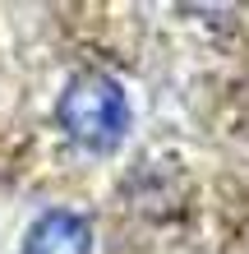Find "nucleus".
<instances>
[{
    "label": "nucleus",
    "instance_id": "2",
    "mask_svg": "<svg viewBox=\"0 0 249 254\" xmlns=\"http://www.w3.org/2000/svg\"><path fill=\"white\" fill-rule=\"evenodd\" d=\"M19 254H93V222L74 208H51L28 227Z\"/></svg>",
    "mask_w": 249,
    "mask_h": 254
},
{
    "label": "nucleus",
    "instance_id": "1",
    "mask_svg": "<svg viewBox=\"0 0 249 254\" xmlns=\"http://www.w3.org/2000/svg\"><path fill=\"white\" fill-rule=\"evenodd\" d=\"M55 121L60 129L88 153H111L129 134V97L125 88L101 69H83L65 83L55 102Z\"/></svg>",
    "mask_w": 249,
    "mask_h": 254
}]
</instances>
